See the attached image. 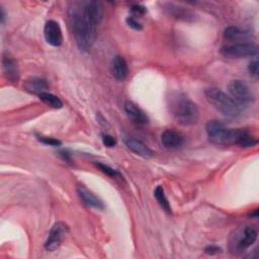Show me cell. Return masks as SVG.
Masks as SVG:
<instances>
[{
	"label": "cell",
	"instance_id": "obj_1",
	"mask_svg": "<svg viewBox=\"0 0 259 259\" xmlns=\"http://www.w3.org/2000/svg\"><path fill=\"white\" fill-rule=\"evenodd\" d=\"M69 20L78 49L83 53H88L96 38L97 26L90 22L82 11V6L74 4L69 9Z\"/></svg>",
	"mask_w": 259,
	"mask_h": 259
},
{
	"label": "cell",
	"instance_id": "obj_2",
	"mask_svg": "<svg viewBox=\"0 0 259 259\" xmlns=\"http://www.w3.org/2000/svg\"><path fill=\"white\" fill-rule=\"evenodd\" d=\"M168 109L174 119L181 125H192L199 117L197 105L184 93L173 91L167 97Z\"/></svg>",
	"mask_w": 259,
	"mask_h": 259
},
{
	"label": "cell",
	"instance_id": "obj_3",
	"mask_svg": "<svg viewBox=\"0 0 259 259\" xmlns=\"http://www.w3.org/2000/svg\"><path fill=\"white\" fill-rule=\"evenodd\" d=\"M204 96L210 105L228 118H237L242 113V106L219 88H207Z\"/></svg>",
	"mask_w": 259,
	"mask_h": 259
},
{
	"label": "cell",
	"instance_id": "obj_4",
	"mask_svg": "<svg viewBox=\"0 0 259 259\" xmlns=\"http://www.w3.org/2000/svg\"><path fill=\"white\" fill-rule=\"evenodd\" d=\"M208 141L215 145H239L245 130L231 128L218 120H209L205 125Z\"/></svg>",
	"mask_w": 259,
	"mask_h": 259
},
{
	"label": "cell",
	"instance_id": "obj_5",
	"mask_svg": "<svg viewBox=\"0 0 259 259\" xmlns=\"http://www.w3.org/2000/svg\"><path fill=\"white\" fill-rule=\"evenodd\" d=\"M258 232L253 226H246L239 232H236L230 242V249L232 253L242 252L251 247L257 240Z\"/></svg>",
	"mask_w": 259,
	"mask_h": 259
},
{
	"label": "cell",
	"instance_id": "obj_6",
	"mask_svg": "<svg viewBox=\"0 0 259 259\" xmlns=\"http://www.w3.org/2000/svg\"><path fill=\"white\" fill-rule=\"evenodd\" d=\"M228 90L231 94V97L241 106L252 104L255 100L253 91L244 80H231L230 83L228 84Z\"/></svg>",
	"mask_w": 259,
	"mask_h": 259
},
{
	"label": "cell",
	"instance_id": "obj_7",
	"mask_svg": "<svg viewBox=\"0 0 259 259\" xmlns=\"http://www.w3.org/2000/svg\"><path fill=\"white\" fill-rule=\"evenodd\" d=\"M258 47L254 42H239L223 46L221 54L228 59H242L256 56Z\"/></svg>",
	"mask_w": 259,
	"mask_h": 259
},
{
	"label": "cell",
	"instance_id": "obj_8",
	"mask_svg": "<svg viewBox=\"0 0 259 259\" xmlns=\"http://www.w3.org/2000/svg\"><path fill=\"white\" fill-rule=\"evenodd\" d=\"M68 233H69V227L67 224H65L64 222L56 223L52 227L49 233L48 239L45 243V249L49 252H53L57 250L61 246L65 238L67 237Z\"/></svg>",
	"mask_w": 259,
	"mask_h": 259
},
{
	"label": "cell",
	"instance_id": "obj_9",
	"mask_svg": "<svg viewBox=\"0 0 259 259\" xmlns=\"http://www.w3.org/2000/svg\"><path fill=\"white\" fill-rule=\"evenodd\" d=\"M44 35L47 42L53 47H60L63 42V33L60 24L55 20H49L44 27Z\"/></svg>",
	"mask_w": 259,
	"mask_h": 259
},
{
	"label": "cell",
	"instance_id": "obj_10",
	"mask_svg": "<svg viewBox=\"0 0 259 259\" xmlns=\"http://www.w3.org/2000/svg\"><path fill=\"white\" fill-rule=\"evenodd\" d=\"M82 11L86 18L98 26L103 19V7L98 1H87L82 5Z\"/></svg>",
	"mask_w": 259,
	"mask_h": 259
},
{
	"label": "cell",
	"instance_id": "obj_11",
	"mask_svg": "<svg viewBox=\"0 0 259 259\" xmlns=\"http://www.w3.org/2000/svg\"><path fill=\"white\" fill-rule=\"evenodd\" d=\"M2 67H3L4 75L8 81L14 83L19 80V70H18L17 63L8 52L3 53Z\"/></svg>",
	"mask_w": 259,
	"mask_h": 259
},
{
	"label": "cell",
	"instance_id": "obj_12",
	"mask_svg": "<svg viewBox=\"0 0 259 259\" xmlns=\"http://www.w3.org/2000/svg\"><path fill=\"white\" fill-rule=\"evenodd\" d=\"M224 38L231 41L232 44L239 42H249L248 40L251 38L252 33L250 30L240 28L238 26H228L224 30Z\"/></svg>",
	"mask_w": 259,
	"mask_h": 259
},
{
	"label": "cell",
	"instance_id": "obj_13",
	"mask_svg": "<svg viewBox=\"0 0 259 259\" xmlns=\"http://www.w3.org/2000/svg\"><path fill=\"white\" fill-rule=\"evenodd\" d=\"M161 143L167 149H178L184 144V137L174 130H166L161 135Z\"/></svg>",
	"mask_w": 259,
	"mask_h": 259
},
{
	"label": "cell",
	"instance_id": "obj_14",
	"mask_svg": "<svg viewBox=\"0 0 259 259\" xmlns=\"http://www.w3.org/2000/svg\"><path fill=\"white\" fill-rule=\"evenodd\" d=\"M123 143L127 147V149L143 158H150L153 156L151 149L145 143L136 138L126 136L123 138Z\"/></svg>",
	"mask_w": 259,
	"mask_h": 259
},
{
	"label": "cell",
	"instance_id": "obj_15",
	"mask_svg": "<svg viewBox=\"0 0 259 259\" xmlns=\"http://www.w3.org/2000/svg\"><path fill=\"white\" fill-rule=\"evenodd\" d=\"M77 191L79 196L85 202V204L98 210L104 209L103 201L98 196H96L91 190H89L87 187H85L84 185H78Z\"/></svg>",
	"mask_w": 259,
	"mask_h": 259
},
{
	"label": "cell",
	"instance_id": "obj_16",
	"mask_svg": "<svg viewBox=\"0 0 259 259\" xmlns=\"http://www.w3.org/2000/svg\"><path fill=\"white\" fill-rule=\"evenodd\" d=\"M110 72L112 76L118 80L123 81L128 74V67L126 61L121 56H114L110 63Z\"/></svg>",
	"mask_w": 259,
	"mask_h": 259
},
{
	"label": "cell",
	"instance_id": "obj_17",
	"mask_svg": "<svg viewBox=\"0 0 259 259\" xmlns=\"http://www.w3.org/2000/svg\"><path fill=\"white\" fill-rule=\"evenodd\" d=\"M23 88L25 91L39 95L42 92H47L49 89V83L45 78L41 77H29L24 81Z\"/></svg>",
	"mask_w": 259,
	"mask_h": 259
},
{
	"label": "cell",
	"instance_id": "obj_18",
	"mask_svg": "<svg viewBox=\"0 0 259 259\" xmlns=\"http://www.w3.org/2000/svg\"><path fill=\"white\" fill-rule=\"evenodd\" d=\"M124 111L126 115L138 124H146L149 121L146 113L133 101L127 100L124 102Z\"/></svg>",
	"mask_w": 259,
	"mask_h": 259
},
{
	"label": "cell",
	"instance_id": "obj_19",
	"mask_svg": "<svg viewBox=\"0 0 259 259\" xmlns=\"http://www.w3.org/2000/svg\"><path fill=\"white\" fill-rule=\"evenodd\" d=\"M166 10L168 11V14L172 17H175L177 19H183V20H188L189 18L193 17L194 15L187 9H185L184 7H180L177 6L175 4L172 3H168L165 6Z\"/></svg>",
	"mask_w": 259,
	"mask_h": 259
},
{
	"label": "cell",
	"instance_id": "obj_20",
	"mask_svg": "<svg viewBox=\"0 0 259 259\" xmlns=\"http://www.w3.org/2000/svg\"><path fill=\"white\" fill-rule=\"evenodd\" d=\"M154 196L159 203V205L168 213H171V206L164 192V188L161 185H158L154 190Z\"/></svg>",
	"mask_w": 259,
	"mask_h": 259
},
{
	"label": "cell",
	"instance_id": "obj_21",
	"mask_svg": "<svg viewBox=\"0 0 259 259\" xmlns=\"http://www.w3.org/2000/svg\"><path fill=\"white\" fill-rule=\"evenodd\" d=\"M38 97H39V99L42 102H45L47 105H49V106H51L53 108L59 109V108L63 107L62 100L58 96H56V95H54V94H52V93H50L48 91L40 93L38 95Z\"/></svg>",
	"mask_w": 259,
	"mask_h": 259
},
{
	"label": "cell",
	"instance_id": "obj_22",
	"mask_svg": "<svg viewBox=\"0 0 259 259\" xmlns=\"http://www.w3.org/2000/svg\"><path fill=\"white\" fill-rule=\"evenodd\" d=\"M95 166H96V167H97V168H98L102 173H104L105 175H107V176L111 177L112 179L123 180L122 175H121L117 170H115V169L111 168L110 166H108V165H106V164H103V163H99V162L95 163Z\"/></svg>",
	"mask_w": 259,
	"mask_h": 259
},
{
	"label": "cell",
	"instance_id": "obj_23",
	"mask_svg": "<svg viewBox=\"0 0 259 259\" xmlns=\"http://www.w3.org/2000/svg\"><path fill=\"white\" fill-rule=\"evenodd\" d=\"M101 140H102V143L105 147L107 148H112L116 145V139L108 134H102L101 135Z\"/></svg>",
	"mask_w": 259,
	"mask_h": 259
},
{
	"label": "cell",
	"instance_id": "obj_24",
	"mask_svg": "<svg viewBox=\"0 0 259 259\" xmlns=\"http://www.w3.org/2000/svg\"><path fill=\"white\" fill-rule=\"evenodd\" d=\"M38 141L46 144V145H49V146H53V147H58L61 145V142L55 138H51V137H42V136H39L38 138Z\"/></svg>",
	"mask_w": 259,
	"mask_h": 259
},
{
	"label": "cell",
	"instance_id": "obj_25",
	"mask_svg": "<svg viewBox=\"0 0 259 259\" xmlns=\"http://www.w3.org/2000/svg\"><path fill=\"white\" fill-rule=\"evenodd\" d=\"M125 22H126V24H127L131 28H133V29H135V30H142V29H143V25H142L135 17H133V16H127V17L125 18Z\"/></svg>",
	"mask_w": 259,
	"mask_h": 259
},
{
	"label": "cell",
	"instance_id": "obj_26",
	"mask_svg": "<svg viewBox=\"0 0 259 259\" xmlns=\"http://www.w3.org/2000/svg\"><path fill=\"white\" fill-rule=\"evenodd\" d=\"M248 71L251 76L257 78L258 77V72H259V66H258V61L257 59L252 60L249 65H248Z\"/></svg>",
	"mask_w": 259,
	"mask_h": 259
},
{
	"label": "cell",
	"instance_id": "obj_27",
	"mask_svg": "<svg viewBox=\"0 0 259 259\" xmlns=\"http://www.w3.org/2000/svg\"><path fill=\"white\" fill-rule=\"evenodd\" d=\"M131 10H132V12H133L134 14L139 15V16H142V15H144V14L147 12L145 6H143V5H141V4H134V5H132Z\"/></svg>",
	"mask_w": 259,
	"mask_h": 259
},
{
	"label": "cell",
	"instance_id": "obj_28",
	"mask_svg": "<svg viewBox=\"0 0 259 259\" xmlns=\"http://www.w3.org/2000/svg\"><path fill=\"white\" fill-rule=\"evenodd\" d=\"M204 252L205 254L207 255H217L219 253L222 252V249L215 245H209V246H206L205 249H204Z\"/></svg>",
	"mask_w": 259,
	"mask_h": 259
},
{
	"label": "cell",
	"instance_id": "obj_29",
	"mask_svg": "<svg viewBox=\"0 0 259 259\" xmlns=\"http://www.w3.org/2000/svg\"><path fill=\"white\" fill-rule=\"evenodd\" d=\"M59 155L60 157L66 161V162H71V154L67 151V150H61L59 151Z\"/></svg>",
	"mask_w": 259,
	"mask_h": 259
},
{
	"label": "cell",
	"instance_id": "obj_30",
	"mask_svg": "<svg viewBox=\"0 0 259 259\" xmlns=\"http://www.w3.org/2000/svg\"><path fill=\"white\" fill-rule=\"evenodd\" d=\"M5 15H6V14H5V11H4L3 7L0 6V21H1V23H4V22H5V18H6Z\"/></svg>",
	"mask_w": 259,
	"mask_h": 259
},
{
	"label": "cell",
	"instance_id": "obj_31",
	"mask_svg": "<svg viewBox=\"0 0 259 259\" xmlns=\"http://www.w3.org/2000/svg\"><path fill=\"white\" fill-rule=\"evenodd\" d=\"M251 218H257L258 217V208H255L252 212H250L249 214Z\"/></svg>",
	"mask_w": 259,
	"mask_h": 259
}]
</instances>
